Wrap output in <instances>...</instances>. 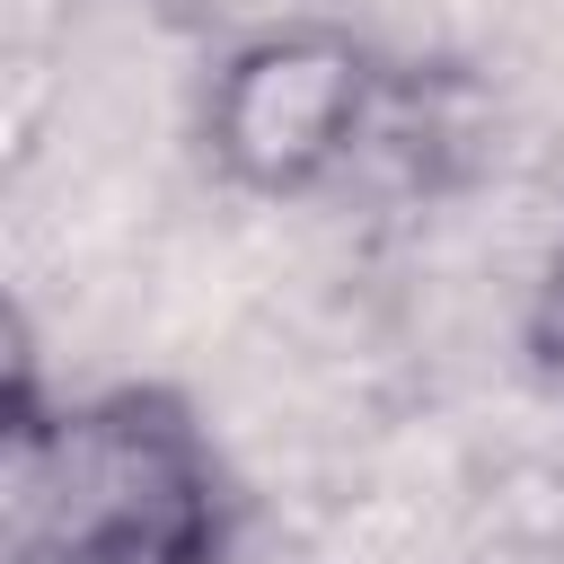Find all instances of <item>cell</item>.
<instances>
[{
    "instance_id": "obj_2",
    "label": "cell",
    "mask_w": 564,
    "mask_h": 564,
    "mask_svg": "<svg viewBox=\"0 0 564 564\" xmlns=\"http://www.w3.org/2000/svg\"><path fill=\"white\" fill-rule=\"evenodd\" d=\"M388 88H397L388 53L344 18H273L238 35L203 79L194 106L203 167L256 203H300L379 141Z\"/></svg>"
},
{
    "instance_id": "obj_3",
    "label": "cell",
    "mask_w": 564,
    "mask_h": 564,
    "mask_svg": "<svg viewBox=\"0 0 564 564\" xmlns=\"http://www.w3.org/2000/svg\"><path fill=\"white\" fill-rule=\"evenodd\" d=\"M520 352H529V370L564 397V238L546 247V264H538V282H529V308H520Z\"/></svg>"
},
{
    "instance_id": "obj_1",
    "label": "cell",
    "mask_w": 564,
    "mask_h": 564,
    "mask_svg": "<svg viewBox=\"0 0 564 564\" xmlns=\"http://www.w3.org/2000/svg\"><path fill=\"white\" fill-rule=\"evenodd\" d=\"M0 502L18 564H229L247 529V494L194 397L159 379L44 397L26 326L9 335Z\"/></svg>"
}]
</instances>
